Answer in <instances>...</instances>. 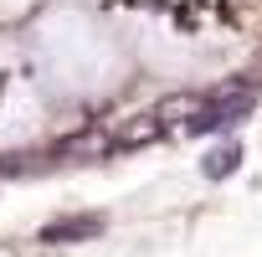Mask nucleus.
<instances>
[{
  "instance_id": "obj_1",
  "label": "nucleus",
  "mask_w": 262,
  "mask_h": 257,
  "mask_svg": "<svg viewBox=\"0 0 262 257\" xmlns=\"http://www.w3.org/2000/svg\"><path fill=\"white\" fill-rule=\"evenodd\" d=\"M103 231V216H62L52 226H41V242H82V237H98Z\"/></svg>"
},
{
  "instance_id": "obj_2",
  "label": "nucleus",
  "mask_w": 262,
  "mask_h": 257,
  "mask_svg": "<svg viewBox=\"0 0 262 257\" xmlns=\"http://www.w3.org/2000/svg\"><path fill=\"white\" fill-rule=\"evenodd\" d=\"M206 98H195V93H180V98H165L155 113H160V123H180V118H190V123H201L206 118Z\"/></svg>"
},
{
  "instance_id": "obj_3",
  "label": "nucleus",
  "mask_w": 262,
  "mask_h": 257,
  "mask_svg": "<svg viewBox=\"0 0 262 257\" xmlns=\"http://www.w3.org/2000/svg\"><path fill=\"white\" fill-rule=\"evenodd\" d=\"M236 160H242V149L236 144H226V149H211V160H206V175L216 180V175H231L236 170Z\"/></svg>"
}]
</instances>
